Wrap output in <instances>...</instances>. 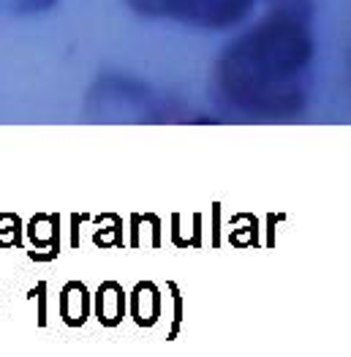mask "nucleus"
I'll return each instance as SVG.
<instances>
[{"instance_id": "1", "label": "nucleus", "mask_w": 351, "mask_h": 357, "mask_svg": "<svg viewBox=\"0 0 351 357\" xmlns=\"http://www.w3.org/2000/svg\"><path fill=\"white\" fill-rule=\"evenodd\" d=\"M145 17H169L196 25H229L245 14L251 0H128Z\"/></svg>"}, {"instance_id": "2", "label": "nucleus", "mask_w": 351, "mask_h": 357, "mask_svg": "<svg viewBox=\"0 0 351 357\" xmlns=\"http://www.w3.org/2000/svg\"><path fill=\"white\" fill-rule=\"evenodd\" d=\"M58 0H0V17H38Z\"/></svg>"}]
</instances>
